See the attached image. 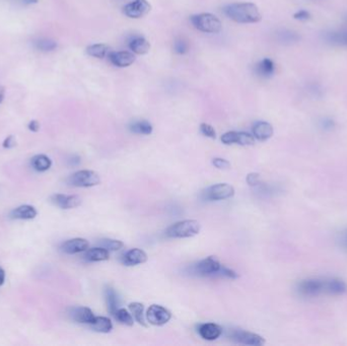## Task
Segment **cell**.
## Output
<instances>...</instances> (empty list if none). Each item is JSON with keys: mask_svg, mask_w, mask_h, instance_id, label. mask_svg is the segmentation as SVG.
<instances>
[{"mask_svg": "<svg viewBox=\"0 0 347 346\" xmlns=\"http://www.w3.org/2000/svg\"><path fill=\"white\" fill-rule=\"evenodd\" d=\"M151 9L147 0H133L123 7V13L130 19H141Z\"/></svg>", "mask_w": 347, "mask_h": 346, "instance_id": "obj_9", "label": "cell"}, {"mask_svg": "<svg viewBox=\"0 0 347 346\" xmlns=\"http://www.w3.org/2000/svg\"><path fill=\"white\" fill-rule=\"evenodd\" d=\"M26 4H36L39 2V0H23Z\"/></svg>", "mask_w": 347, "mask_h": 346, "instance_id": "obj_47", "label": "cell"}, {"mask_svg": "<svg viewBox=\"0 0 347 346\" xmlns=\"http://www.w3.org/2000/svg\"><path fill=\"white\" fill-rule=\"evenodd\" d=\"M91 329L96 332L100 333H109L112 331L113 324L107 317H96L93 323L90 325Z\"/></svg>", "mask_w": 347, "mask_h": 346, "instance_id": "obj_27", "label": "cell"}, {"mask_svg": "<svg viewBox=\"0 0 347 346\" xmlns=\"http://www.w3.org/2000/svg\"><path fill=\"white\" fill-rule=\"evenodd\" d=\"M193 27L203 33L217 34L223 29L220 20L211 13H199L192 15L190 18Z\"/></svg>", "mask_w": 347, "mask_h": 346, "instance_id": "obj_3", "label": "cell"}, {"mask_svg": "<svg viewBox=\"0 0 347 346\" xmlns=\"http://www.w3.org/2000/svg\"><path fill=\"white\" fill-rule=\"evenodd\" d=\"M273 135V127L270 123L258 121L253 126V136L259 141H265Z\"/></svg>", "mask_w": 347, "mask_h": 346, "instance_id": "obj_18", "label": "cell"}, {"mask_svg": "<svg viewBox=\"0 0 347 346\" xmlns=\"http://www.w3.org/2000/svg\"><path fill=\"white\" fill-rule=\"evenodd\" d=\"M311 18H312L311 13L307 10H299L293 14V19L296 21H301V22H307V21L311 20Z\"/></svg>", "mask_w": 347, "mask_h": 346, "instance_id": "obj_39", "label": "cell"}, {"mask_svg": "<svg viewBox=\"0 0 347 346\" xmlns=\"http://www.w3.org/2000/svg\"><path fill=\"white\" fill-rule=\"evenodd\" d=\"M28 129L31 132H38L40 130V123L37 120H31L28 124Z\"/></svg>", "mask_w": 347, "mask_h": 346, "instance_id": "obj_43", "label": "cell"}, {"mask_svg": "<svg viewBox=\"0 0 347 346\" xmlns=\"http://www.w3.org/2000/svg\"><path fill=\"white\" fill-rule=\"evenodd\" d=\"M172 318L169 310L160 305H151L146 312V320L153 326H163Z\"/></svg>", "mask_w": 347, "mask_h": 346, "instance_id": "obj_8", "label": "cell"}, {"mask_svg": "<svg viewBox=\"0 0 347 346\" xmlns=\"http://www.w3.org/2000/svg\"><path fill=\"white\" fill-rule=\"evenodd\" d=\"M200 231V224L194 219H186L169 227L165 233L168 238L185 239L192 238Z\"/></svg>", "mask_w": 347, "mask_h": 346, "instance_id": "obj_2", "label": "cell"}, {"mask_svg": "<svg viewBox=\"0 0 347 346\" xmlns=\"http://www.w3.org/2000/svg\"><path fill=\"white\" fill-rule=\"evenodd\" d=\"M246 180H247V183L252 187L258 186L260 184V175L258 173H251V174L247 176Z\"/></svg>", "mask_w": 347, "mask_h": 346, "instance_id": "obj_40", "label": "cell"}, {"mask_svg": "<svg viewBox=\"0 0 347 346\" xmlns=\"http://www.w3.org/2000/svg\"><path fill=\"white\" fill-rule=\"evenodd\" d=\"M105 297H106V303L108 307V311L110 314L114 316L117 310L119 309V297L117 295V292L115 291L114 288L111 287H107L105 289Z\"/></svg>", "mask_w": 347, "mask_h": 346, "instance_id": "obj_25", "label": "cell"}, {"mask_svg": "<svg viewBox=\"0 0 347 346\" xmlns=\"http://www.w3.org/2000/svg\"><path fill=\"white\" fill-rule=\"evenodd\" d=\"M223 144L227 145L240 144V145H252L255 144V137L247 132L229 131L222 136Z\"/></svg>", "mask_w": 347, "mask_h": 346, "instance_id": "obj_10", "label": "cell"}, {"mask_svg": "<svg viewBox=\"0 0 347 346\" xmlns=\"http://www.w3.org/2000/svg\"><path fill=\"white\" fill-rule=\"evenodd\" d=\"M68 163L70 166H78L81 164V157L78 155H72L71 157H69Z\"/></svg>", "mask_w": 347, "mask_h": 346, "instance_id": "obj_44", "label": "cell"}, {"mask_svg": "<svg viewBox=\"0 0 347 346\" xmlns=\"http://www.w3.org/2000/svg\"><path fill=\"white\" fill-rule=\"evenodd\" d=\"M101 247L107 249L108 251H119L124 247V243L118 240L112 239H103L100 242Z\"/></svg>", "mask_w": 347, "mask_h": 346, "instance_id": "obj_34", "label": "cell"}, {"mask_svg": "<svg viewBox=\"0 0 347 346\" xmlns=\"http://www.w3.org/2000/svg\"><path fill=\"white\" fill-rule=\"evenodd\" d=\"M129 310L132 314V316L133 318L135 319V321L140 324V325H143L145 327L147 326V324L145 323V315H144V311H145V307L143 304H140V303H131L129 305Z\"/></svg>", "mask_w": 347, "mask_h": 346, "instance_id": "obj_31", "label": "cell"}, {"mask_svg": "<svg viewBox=\"0 0 347 346\" xmlns=\"http://www.w3.org/2000/svg\"><path fill=\"white\" fill-rule=\"evenodd\" d=\"M2 145H3L4 148H7V149L13 148L15 145H17V141H15L14 136H13V135L7 136V137L4 139Z\"/></svg>", "mask_w": 347, "mask_h": 346, "instance_id": "obj_42", "label": "cell"}, {"mask_svg": "<svg viewBox=\"0 0 347 346\" xmlns=\"http://www.w3.org/2000/svg\"><path fill=\"white\" fill-rule=\"evenodd\" d=\"M228 18L239 24H256L262 20V15L256 4L251 2L232 3L224 8Z\"/></svg>", "mask_w": 347, "mask_h": 346, "instance_id": "obj_1", "label": "cell"}, {"mask_svg": "<svg viewBox=\"0 0 347 346\" xmlns=\"http://www.w3.org/2000/svg\"><path fill=\"white\" fill-rule=\"evenodd\" d=\"M325 39L330 44L347 47V31H331L326 34Z\"/></svg>", "mask_w": 347, "mask_h": 346, "instance_id": "obj_30", "label": "cell"}, {"mask_svg": "<svg viewBox=\"0 0 347 346\" xmlns=\"http://www.w3.org/2000/svg\"><path fill=\"white\" fill-rule=\"evenodd\" d=\"M147 261V255L144 250L134 248L126 253L122 257V263L126 266H136L139 264H144Z\"/></svg>", "mask_w": 347, "mask_h": 346, "instance_id": "obj_15", "label": "cell"}, {"mask_svg": "<svg viewBox=\"0 0 347 346\" xmlns=\"http://www.w3.org/2000/svg\"><path fill=\"white\" fill-rule=\"evenodd\" d=\"M101 183L98 173L90 170H81L75 172L68 178V184L78 188H88L97 186Z\"/></svg>", "mask_w": 347, "mask_h": 346, "instance_id": "obj_4", "label": "cell"}, {"mask_svg": "<svg viewBox=\"0 0 347 346\" xmlns=\"http://www.w3.org/2000/svg\"><path fill=\"white\" fill-rule=\"evenodd\" d=\"M275 71L274 62L269 58H264L256 65V73L264 78L271 77Z\"/></svg>", "mask_w": 347, "mask_h": 346, "instance_id": "obj_24", "label": "cell"}, {"mask_svg": "<svg viewBox=\"0 0 347 346\" xmlns=\"http://www.w3.org/2000/svg\"><path fill=\"white\" fill-rule=\"evenodd\" d=\"M109 251L103 247L87 249L85 254V259L88 262H100L109 260Z\"/></svg>", "mask_w": 347, "mask_h": 346, "instance_id": "obj_21", "label": "cell"}, {"mask_svg": "<svg viewBox=\"0 0 347 346\" xmlns=\"http://www.w3.org/2000/svg\"><path fill=\"white\" fill-rule=\"evenodd\" d=\"M69 316L76 323L87 325H91L96 319L92 311L87 307H74L70 309Z\"/></svg>", "mask_w": 347, "mask_h": 346, "instance_id": "obj_14", "label": "cell"}, {"mask_svg": "<svg viewBox=\"0 0 347 346\" xmlns=\"http://www.w3.org/2000/svg\"><path fill=\"white\" fill-rule=\"evenodd\" d=\"M108 57L114 66L121 67V68L131 65L135 61V57L133 53L128 51H119V52L111 51Z\"/></svg>", "mask_w": 347, "mask_h": 346, "instance_id": "obj_16", "label": "cell"}, {"mask_svg": "<svg viewBox=\"0 0 347 346\" xmlns=\"http://www.w3.org/2000/svg\"><path fill=\"white\" fill-rule=\"evenodd\" d=\"M4 281H5V271L3 270V268L0 267V287L3 286Z\"/></svg>", "mask_w": 347, "mask_h": 346, "instance_id": "obj_45", "label": "cell"}, {"mask_svg": "<svg viewBox=\"0 0 347 346\" xmlns=\"http://www.w3.org/2000/svg\"><path fill=\"white\" fill-rule=\"evenodd\" d=\"M301 37L297 33L289 29H281L277 33V41L283 45H292L299 41Z\"/></svg>", "mask_w": 347, "mask_h": 346, "instance_id": "obj_28", "label": "cell"}, {"mask_svg": "<svg viewBox=\"0 0 347 346\" xmlns=\"http://www.w3.org/2000/svg\"><path fill=\"white\" fill-rule=\"evenodd\" d=\"M222 268V264L213 257L209 256L192 267V272L199 276H217L218 271Z\"/></svg>", "mask_w": 347, "mask_h": 346, "instance_id": "obj_6", "label": "cell"}, {"mask_svg": "<svg viewBox=\"0 0 347 346\" xmlns=\"http://www.w3.org/2000/svg\"><path fill=\"white\" fill-rule=\"evenodd\" d=\"M217 276L227 277V278H231V279L238 278V274H236L233 270H231L225 266H222V268H220V270L217 273Z\"/></svg>", "mask_w": 347, "mask_h": 346, "instance_id": "obj_37", "label": "cell"}, {"mask_svg": "<svg viewBox=\"0 0 347 346\" xmlns=\"http://www.w3.org/2000/svg\"><path fill=\"white\" fill-rule=\"evenodd\" d=\"M129 48L132 51V53L137 54V55H145L148 53L150 49V44L149 42L141 36H135L129 41Z\"/></svg>", "mask_w": 347, "mask_h": 346, "instance_id": "obj_20", "label": "cell"}, {"mask_svg": "<svg viewBox=\"0 0 347 346\" xmlns=\"http://www.w3.org/2000/svg\"><path fill=\"white\" fill-rule=\"evenodd\" d=\"M88 247H89V243L86 239L74 238L62 243V245L60 246V249L63 253L73 255L77 253H82V252H86L88 249Z\"/></svg>", "mask_w": 347, "mask_h": 346, "instance_id": "obj_13", "label": "cell"}, {"mask_svg": "<svg viewBox=\"0 0 347 346\" xmlns=\"http://www.w3.org/2000/svg\"><path fill=\"white\" fill-rule=\"evenodd\" d=\"M326 280L318 278H309L298 283L297 290L299 293L306 296H316L321 293H325Z\"/></svg>", "mask_w": 347, "mask_h": 346, "instance_id": "obj_7", "label": "cell"}, {"mask_svg": "<svg viewBox=\"0 0 347 346\" xmlns=\"http://www.w3.org/2000/svg\"><path fill=\"white\" fill-rule=\"evenodd\" d=\"M198 333L205 340H215L223 334V328L214 323H204L199 325Z\"/></svg>", "mask_w": 347, "mask_h": 346, "instance_id": "obj_17", "label": "cell"}, {"mask_svg": "<svg viewBox=\"0 0 347 346\" xmlns=\"http://www.w3.org/2000/svg\"><path fill=\"white\" fill-rule=\"evenodd\" d=\"M234 195V188L229 184L220 183L212 185L203 191V198L207 201L226 200Z\"/></svg>", "mask_w": 347, "mask_h": 346, "instance_id": "obj_5", "label": "cell"}, {"mask_svg": "<svg viewBox=\"0 0 347 346\" xmlns=\"http://www.w3.org/2000/svg\"><path fill=\"white\" fill-rule=\"evenodd\" d=\"M4 94H5V88L2 86H0V104L2 103L4 99Z\"/></svg>", "mask_w": 347, "mask_h": 346, "instance_id": "obj_46", "label": "cell"}, {"mask_svg": "<svg viewBox=\"0 0 347 346\" xmlns=\"http://www.w3.org/2000/svg\"><path fill=\"white\" fill-rule=\"evenodd\" d=\"M346 291H347V286L344 281L337 278L326 280L325 293L339 295V294L345 293Z\"/></svg>", "mask_w": 347, "mask_h": 346, "instance_id": "obj_22", "label": "cell"}, {"mask_svg": "<svg viewBox=\"0 0 347 346\" xmlns=\"http://www.w3.org/2000/svg\"><path fill=\"white\" fill-rule=\"evenodd\" d=\"M35 48L42 52H52L57 48V43L50 39H40L35 41Z\"/></svg>", "mask_w": 347, "mask_h": 346, "instance_id": "obj_32", "label": "cell"}, {"mask_svg": "<svg viewBox=\"0 0 347 346\" xmlns=\"http://www.w3.org/2000/svg\"><path fill=\"white\" fill-rule=\"evenodd\" d=\"M212 164L218 170H227V169L231 168L230 162L225 159H220V157H215V159H213Z\"/></svg>", "mask_w": 347, "mask_h": 346, "instance_id": "obj_38", "label": "cell"}, {"mask_svg": "<svg viewBox=\"0 0 347 346\" xmlns=\"http://www.w3.org/2000/svg\"><path fill=\"white\" fill-rule=\"evenodd\" d=\"M30 166L35 171L43 173L52 167V161L46 154H36L30 159Z\"/></svg>", "mask_w": 347, "mask_h": 346, "instance_id": "obj_23", "label": "cell"}, {"mask_svg": "<svg viewBox=\"0 0 347 346\" xmlns=\"http://www.w3.org/2000/svg\"><path fill=\"white\" fill-rule=\"evenodd\" d=\"M129 129L131 132L135 134H143V135H149L152 132V126L148 121L141 120L136 121L130 124Z\"/></svg>", "mask_w": 347, "mask_h": 346, "instance_id": "obj_29", "label": "cell"}, {"mask_svg": "<svg viewBox=\"0 0 347 346\" xmlns=\"http://www.w3.org/2000/svg\"><path fill=\"white\" fill-rule=\"evenodd\" d=\"M174 51L177 54L184 55L189 51V44L184 39H177L174 43Z\"/></svg>", "mask_w": 347, "mask_h": 346, "instance_id": "obj_35", "label": "cell"}, {"mask_svg": "<svg viewBox=\"0 0 347 346\" xmlns=\"http://www.w3.org/2000/svg\"><path fill=\"white\" fill-rule=\"evenodd\" d=\"M51 201L61 209H72L82 204V198L78 195L55 194L51 197Z\"/></svg>", "mask_w": 347, "mask_h": 346, "instance_id": "obj_12", "label": "cell"}, {"mask_svg": "<svg viewBox=\"0 0 347 346\" xmlns=\"http://www.w3.org/2000/svg\"><path fill=\"white\" fill-rule=\"evenodd\" d=\"M38 214L37 209L33 205H29V204H24L17 208H14L10 216L13 219H20V220H30L34 219Z\"/></svg>", "mask_w": 347, "mask_h": 346, "instance_id": "obj_19", "label": "cell"}, {"mask_svg": "<svg viewBox=\"0 0 347 346\" xmlns=\"http://www.w3.org/2000/svg\"><path fill=\"white\" fill-rule=\"evenodd\" d=\"M114 317L119 323H121L123 325L133 326V323H134L133 316L126 309H123V308L118 309L114 315Z\"/></svg>", "mask_w": 347, "mask_h": 346, "instance_id": "obj_33", "label": "cell"}, {"mask_svg": "<svg viewBox=\"0 0 347 346\" xmlns=\"http://www.w3.org/2000/svg\"><path fill=\"white\" fill-rule=\"evenodd\" d=\"M231 340H233L234 342L242 343L245 345L260 346L265 344V340L262 336L252 332L244 331V330H234V331L231 332Z\"/></svg>", "mask_w": 347, "mask_h": 346, "instance_id": "obj_11", "label": "cell"}, {"mask_svg": "<svg viewBox=\"0 0 347 346\" xmlns=\"http://www.w3.org/2000/svg\"><path fill=\"white\" fill-rule=\"evenodd\" d=\"M321 125V127L324 129V130H332L334 128V126H335V123L332 119H329V118H325L321 121L320 123Z\"/></svg>", "mask_w": 347, "mask_h": 346, "instance_id": "obj_41", "label": "cell"}, {"mask_svg": "<svg viewBox=\"0 0 347 346\" xmlns=\"http://www.w3.org/2000/svg\"><path fill=\"white\" fill-rule=\"evenodd\" d=\"M110 52V47L106 44H93V45H89L87 48V54L98 58V59H103L106 56H109Z\"/></svg>", "mask_w": 347, "mask_h": 346, "instance_id": "obj_26", "label": "cell"}, {"mask_svg": "<svg viewBox=\"0 0 347 346\" xmlns=\"http://www.w3.org/2000/svg\"><path fill=\"white\" fill-rule=\"evenodd\" d=\"M342 239H343V242L347 245V231H345V232L343 233V237H342Z\"/></svg>", "mask_w": 347, "mask_h": 346, "instance_id": "obj_48", "label": "cell"}, {"mask_svg": "<svg viewBox=\"0 0 347 346\" xmlns=\"http://www.w3.org/2000/svg\"><path fill=\"white\" fill-rule=\"evenodd\" d=\"M200 131L204 136H206V137H209L212 139H214L216 137V132H215L214 128L212 127L211 125H209L207 123H202L200 125Z\"/></svg>", "mask_w": 347, "mask_h": 346, "instance_id": "obj_36", "label": "cell"}]
</instances>
